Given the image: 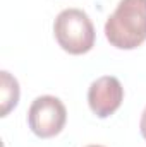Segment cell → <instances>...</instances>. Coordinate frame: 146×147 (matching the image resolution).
<instances>
[{
    "label": "cell",
    "instance_id": "obj_1",
    "mask_svg": "<svg viewBox=\"0 0 146 147\" xmlns=\"http://www.w3.org/2000/svg\"><path fill=\"white\" fill-rule=\"evenodd\" d=\"M105 36L119 50H134L146 41V0H120L105 22Z\"/></svg>",
    "mask_w": 146,
    "mask_h": 147
},
{
    "label": "cell",
    "instance_id": "obj_2",
    "mask_svg": "<svg viewBox=\"0 0 146 147\" xmlns=\"http://www.w3.org/2000/svg\"><path fill=\"white\" fill-rule=\"evenodd\" d=\"M53 34L59 46L71 55L88 53L95 46V26L81 9L62 10L55 17Z\"/></svg>",
    "mask_w": 146,
    "mask_h": 147
},
{
    "label": "cell",
    "instance_id": "obj_3",
    "mask_svg": "<svg viewBox=\"0 0 146 147\" xmlns=\"http://www.w3.org/2000/svg\"><path fill=\"white\" fill-rule=\"evenodd\" d=\"M67 121V110L55 96L36 98L28 111V125L40 139H52L59 135Z\"/></svg>",
    "mask_w": 146,
    "mask_h": 147
},
{
    "label": "cell",
    "instance_id": "obj_4",
    "mask_svg": "<svg viewBox=\"0 0 146 147\" xmlns=\"http://www.w3.org/2000/svg\"><path fill=\"white\" fill-rule=\"evenodd\" d=\"M124 101V87L113 75L96 79L88 89V105L98 118H108Z\"/></svg>",
    "mask_w": 146,
    "mask_h": 147
},
{
    "label": "cell",
    "instance_id": "obj_5",
    "mask_svg": "<svg viewBox=\"0 0 146 147\" xmlns=\"http://www.w3.org/2000/svg\"><path fill=\"white\" fill-rule=\"evenodd\" d=\"M19 82L7 70L0 72V116H7L19 103Z\"/></svg>",
    "mask_w": 146,
    "mask_h": 147
},
{
    "label": "cell",
    "instance_id": "obj_6",
    "mask_svg": "<svg viewBox=\"0 0 146 147\" xmlns=\"http://www.w3.org/2000/svg\"><path fill=\"white\" fill-rule=\"evenodd\" d=\"M139 130H141V135H143V139L146 140V108L143 111V115H141V121H139Z\"/></svg>",
    "mask_w": 146,
    "mask_h": 147
},
{
    "label": "cell",
    "instance_id": "obj_7",
    "mask_svg": "<svg viewBox=\"0 0 146 147\" xmlns=\"http://www.w3.org/2000/svg\"><path fill=\"white\" fill-rule=\"evenodd\" d=\"M88 147H102V146H88Z\"/></svg>",
    "mask_w": 146,
    "mask_h": 147
}]
</instances>
